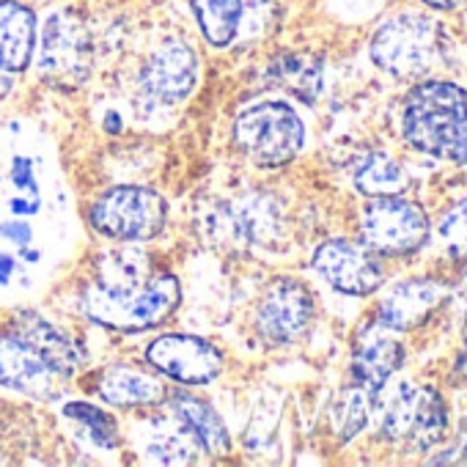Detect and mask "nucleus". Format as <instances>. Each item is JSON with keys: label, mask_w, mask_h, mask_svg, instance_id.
Returning <instances> with one entry per match:
<instances>
[{"label": "nucleus", "mask_w": 467, "mask_h": 467, "mask_svg": "<svg viewBox=\"0 0 467 467\" xmlns=\"http://www.w3.org/2000/svg\"><path fill=\"white\" fill-rule=\"evenodd\" d=\"M267 78L273 86L286 88L303 105H314L325 86V64L308 53H284L270 61Z\"/></svg>", "instance_id": "nucleus-22"}, {"label": "nucleus", "mask_w": 467, "mask_h": 467, "mask_svg": "<svg viewBox=\"0 0 467 467\" xmlns=\"http://www.w3.org/2000/svg\"><path fill=\"white\" fill-rule=\"evenodd\" d=\"M146 451L151 453V459H157L162 464H190V462H195L198 445L195 442H187L184 437L160 434Z\"/></svg>", "instance_id": "nucleus-28"}, {"label": "nucleus", "mask_w": 467, "mask_h": 467, "mask_svg": "<svg viewBox=\"0 0 467 467\" xmlns=\"http://www.w3.org/2000/svg\"><path fill=\"white\" fill-rule=\"evenodd\" d=\"M317 300L308 284L295 275H275L259 295L254 308V327L270 347L297 344L314 325Z\"/></svg>", "instance_id": "nucleus-10"}, {"label": "nucleus", "mask_w": 467, "mask_h": 467, "mask_svg": "<svg viewBox=\"0 0 467 467\" xmlns=\"http://www.w3.org/2000/svg\"><path fill=\"white\" fill-rule=\"evenodd\" d=\"M15 270H17V262H15V256H9V254H0V284H9V278L15 275Z\"/></svg>", "instance_id": "nucleus-32"}, {"label": "nucleus", "mask_w": 467, "mask_h": 467, "mask_svg": "<svg viewBox=\"0 0 467 467\" xmlns=\"http://www.w3.org/2000/svg\"><path fill=\"white\" fill-rule=\"evenodd\" d=\"M12 86H15V75H12L9 69L0 67V99H4V97L12 91Z\"/></svg>", "instance_id": "nucleus-33"}, {"label": "nucleus", "mask_w": 467, "mask_h": 467, "mask_svg": "<svg viewBox=\"0 0 467 467\" xmlns=\"http://www.w3.org/2000/svg\"><path fill=\"white\" fill-rule=\"evenodd\" d=\"M190 12L203 42L214 50H225L243 34L248 0H190Z\"/></svg>", "instance_id": "nucleus-21"}, {"label": "nucleus", "mask_w": 467, "mask_h": 467, "mask_svg": "<svg viewBox=\"0 0 467 467\" xmlns=\"http://www.w3.org/2000/svg\"><path fill=\"white\" fill-rule=\"evenodd\" d=\"M429 217L420 203L388 195L371 198L360 214V243L379 259H404L429 243Z\"/></svg>", "instance_id": "nucleus-7"}, {"label": "nucleus", "mask_w": 467, "mask_h": 467, "mask_svg": "<svg viewBox=\"0 0 467 467\" xmlns=\"http://www.w3.org/2000/svg\"><path fill=\"white\" fill-rule=\"evenodd\" d=\"M91 34L86 23L72 12H53L36 36L39 75L61 88H75L91 75Z\"/></svg>", "instance_id": "nucleus-9"}, {"label": "nucleus", "mask_w": 467, "mask_h": 467, "mask_svg": "<svg viewBox=\"0 0 467 467\" xmlns=\"http://www.w3.org/2000/svg\"><path fill=\"white\" fill-rule=\"evenodd\" d=\"M401 138L434 160L467 165V91L448 80H423L401 105Z\"/></svg>", "instance_id": "nucleus-1"}, {"label": "nucleus", "mask_w": 467, "mask_h": 467, "mask_svg": "<svg viewBox=\"0 0 467 467\" xmlns=\"http://www.w3.org/2000/svg\"><path fill=\"white\" fill-rule=\"evenodd\" d=\"M426 6H431V9H440V12H448V9H456V6H462L464 0H423Z\"/></svg>", "instance_id": "nucleus-34"}, {"label": "nucleus", "mask_w": 467, "mask_h": 467, "mask_svg": "<svg viewBox=\"0 0 467 467\" xmlns=\"http://www.w3.org/2000/svg\"><path fill=\"white\" fill-rule=\"evenodd\" d=\"M453 374H456V379H467V314H464V330H462V352L456 358Z\"/></svg>", "instance_id": "nucleus-31"}, {"label": "nucleus", "mask_w": 467, "mask_h": 467, "mask_svg": "<svg viewBox=\"0 0 467 467\" xmlns=\"http://www.w3.org/2000/svg\"><path fill=\"white\" fill-rule=\"evenodd\" d=\"M462 297L467 300V275H464V281H462Z\"/></svg>", "instance_id": "nucleus-36"}, {"label": "nucleus", "mask_w": 467, "mask_h": 467, "mask_svg": "<svg viewBox=\"0 0 467 467\" xmlns=\"http://www.w3.org/2000/svg\"><path fill=\"white\" fill-rule=\"evenodd\" d=\"M448 434V404L440 390L429 385L401 382L390 396L382 420L379 437L388 442H404L415 451H429L442 442Z\"/></svg>", "instance_id": "nucleus-8"}, {"label": "nucleus", "mask_w": 467, "mask_h": 467, "mask_svg": "<svg viewBox=\"0 0 467 467\" xmlns=\"http://www.w3.org/2000/svg\"><path fill=\"white\" fill-rule=\"evenodd\" d=\"M168 203L165 198L140 184H119L99 192L88 206V225L113 243H151L165 231Z\"/></svg>", "instance_id": "nucleus-6"}, {"label": "nucleus", "mask_w": 467, "mask_h": 467, "mask_svg": "<svg viewBox=\"0 0 467 467\" xmlns=\"http://www.w3.org/2000/svg\"><path fill=\"white\" fill-rule=\"evenodd\" d=\"M94 393L116 410H151L165 404L168 385L154 368L110 363L97 374Z\"/></svg>", "instance_id": "nucleus-15"}, {"label": "nucleus", "mask_w": 467, "mask_h": 467, "mask_svg": "<svg viewBox=\"0 0 467 467\" xmlns=\"http://www.w3.org/2000/svg\"><path fill=\"white\" fill-rule=\"evenodd\" d=\"M377 401H379V396H374L371 390H366V388H360L355 382L349 388H344L336 407H333V431H336V437L341 442L355 440L366 429Z\"/></svg>", "instance_id": "nucleus-24"}, {"label": "nucleus", "mask_w": 467, "mask_h": 467, "mask_svg": "<svg viewBox=\"0 0 467 467\" xmlns=\"http://www.w3.org/2000/svg\"><path fill=\"white\" fill-rule=\"evenodd\" d=\"M355 190L366 198H388L401 195L410 187V176L399 160L385 151H368L355 168Z\"/></svg>", "instance_id": "nucleus-23"}, {"label": "nucleus", "mask_w": 467, "mask_h": 467, "mask_svg": "<svg viewBox=\"0 0 467 467\" xmlns=\"http://www.w3.org/2000/svg\"><path fill=\"white\" fill-rule=\"evenodd\" d=\"M12 333L34 347L61 379L75 377L86 366V349L64 327L36 311H20L12 319Z\"/></svg>", "instance_id": "nucleus-17"}, {"label": "nucleus", "mask_w": 467, "mask_h": 467, "mask_svg": "<svg viewBox=\"0 0 467 467\" xmlns=\"http://www.w3.org/2000/svg\"><path fill=\"white\" fill-rule=\"evenodd\" d=\"M0 237H4L6 243H12V245H17V248L34 245V231L23 217H12L6 223H0Z\"/></svg>", "instance_id": "nucleus-29"}, {"label": "nucleus", "mask_w": 467, "mask_h": 467, "mask_svg": "<svg viewBox=\"0 0 467 467\" xmlns=\"http://www.w3.org/2000/svg\"><path fill=\"white\" fill-rule=\"evenodd\" d=\"M456 453H459V456H456V459H459V462H464V464H467V440H464V442H462V448H459V451H456Z\"/></svg>", "instance_id": "nucleus-35"}, {"label": "nucleus", "mask_w": 467, "mask_h": 467, "mask_svg": "<svg viewBox=\"0 0 467 467\" xmlns=\"http://www.w3.org/2000/svg\"><path fill=\"white\" fill-rule=\"evenodd\" d=\"M311 270L336 292L349 297H368L385 284V267L363 243L327 240L311 256Z\"/></svg>", "instance_id": "nucleus-13"}, {"label": "nucleus", "mask_w": 467, "mask_h": 467, "mask_svg": "<svg viewBox=\"0 0 467 467\" xmlns=\"http://www.w3.org/2000/svg\"><path fill=\"white\" fill-rule=\"evenodd\" d=\"M201 78V61L195 47L187 39L171 36L162 39L140 69V94L154 105H179L184 102Z\"/></svg>", "instance_id": "nucleus-12"}, {"label": "nucleus", "mask_w": 467, "mask_h": 467, "mask_svg": "<svg viewBox=\"0 0 467 467\" xmlns=\"http://www.w3.org/2000/svg\"><path fill=\"white\" fill-rule=\"evenodd\" d=\"M64 415L75 423H80L91 442H97L99 448H119L121 445V431H119V420L97 407V404H88V401H69L64 404Z\"/></svg>", "instance_id": "nucleus-25"}, {"label": "nucleus", "mask_w": 467, "mask_h": 467, "mask_svg": "<svg viewBox=\"0 0 467 467\" xmlns=\"http://www.w3.org/2000/svg\"><path fill=\"white\" fill-rule=\"evenodd\" d=\"M182 303V284L173 273H154L140 286L91 284L80 297L88 322L116 333H146L165 325Z\"/></svg>", "instance_id": "nucleus-2"}, {"label": "nucleus", "mask_w": 467, "mask_h": 467, "mask_svg": "<svg viewBox=\"0 0 467 467\" xmlns=\"http://www.w3.org/2000/svg\"><path fill=\"white\" fill-rule=\"evenodd\" d=\"M237 151L262 171L286 168L306 146V124L300 113L281 99L248 105L231 127Z\"/></svg>", "instance_id": "nucleus-4"}, {"label": "nucleus", "mask_w": 467, "mask_h": 467, "mask_svg": "<svg viewBox=\"0 0 467 467\" xmlns=\"http://www.w3.org/2000/svg\"><path fill=\"white\" fill-rule=\"evenodd\" d=\"M39 20L23 0H0V67L12 75L34 64Z\"/></svg>", "instance_id": "nucleus-20"}, {"label": "nucleus", "mask_w": 467, "mask_h": 467, "mask_svg": "<svg viewBox=\"0 0 467 467\" xmlns=\"http://www.w3.org/2000/svg\"><path fill=\"white\" fill-rule=\"evenodd\" d=\"M440 23L420 12H401L388 17L368 42V56L379 72L393 80H418L440 58Z\"/></svg>", "instance_id": "nucleus-5"}, {"label": "nucleus", "mask_w": 467, "mask_h": 467, "mask_svg": "<svg viewBox=\"0 0 467 467\" xmlns=\"http://www.w3.org/2000/svg\"><path fill=\"white\" fill-rule=\"evenodd\" d=\"M437 248L451 265L467 262V198L445 212L437 225Z\"/></svg>", "instance_id": "nucleus-27"}, {"label": "nucleus", "mask_w": 467, "mask_h": 467, "mask_svg": "<svg viewBox=\"0 0 467 467\" xmlns=\"http://www.w3.org/2000/svg\"><path fill=\"white\" fill-rule=\"evenodd\" d=\"M165 404L184 429V434L198 445V451H203L209 459H223L231 453V431L223 415L206 399L190 390H168Z\"/></svg>", "instance_id": "nucleus-19"}, {"label": "nucleus", "mask_w": 467, "mask_h": 467, "mask_svg": "<svg viewBox=\"0 0 467 467\" xmlns=\"http://www.w3.org/2000/svg\"><path fill=\"white\" fill-rule=\"evenodd\" d=\"M448 295L451 289L437 278H407L385 292L374 322L393 333L415 330L448 300Z\"/></svg>", "instance_id": "nucleus-14"}, {"label": "nucleus", "mask_w": 467, "mask_h": 467, "mask_svg": "<svg viewBox=\"0 0 467 467\" xmlns=\"http://www.w3.org/2000/svg\"><path fill=\"white\" fill-rule=\"evenodd\" d=\"M333 9L349 20H363L379 9V0H333Z\"/></svg>", "instance_id": "nucleus-30"}, {"label": "nucleus", "mask_w": 467, "mask_h": 467, "mask_svg": "<svg viewBox=\"0 0 467 467\" xmlns=\"http://www.w3.org/2000/svg\"><path fill=\"white\" fill-rule=\"evenodd\" d=\"M146 363L176 385L201 388L225 371V352L192 333H165L149 341Z\"/></svg>", "instance_id": "nucleus-11"}, {"label": "nucleus", "mask_w": 467, "mask_h": 467, "mask_svg": "<svg viewBox=\"0 0 467 467\" xmlns=\"http://www.w3.org/2000/svg\"><path fill=\"white\" fill-rule=\"evenodd\" d=\"M9 182L15 187V195L9 198V209L15 217H26V214H36L42 206V184L36 176V168L28 157H15L12 160V171H9Z\"/></svg>", "instance_id": "nucleus-26"}, {"label": "nucleus", "mask_w": 467, "mask_h": 467, "mask_svg": "<svg viewBox=\"0 0 467 467\" xmlns=\"http://www.w3.org/2000/svg\"><path fill=\"white\" fill-rule=\"evenodd\" d=\"M203 237L225 251H273L286 240V212L273 192H243L203 214Z\"/></svg>", "instance_id": "nucleus-3"}, {"label": "nucleus", "mask_w": 467, "mask_h": 467, "mask_svg": "<svg viewBox=\"0 0 467 467\" xmlns=\"http://www.w3.org/2000/svg\"><path fill=\"white\" fill-rule=\"evenodd\" d=\"M61 377L45 363V358L23 338L0 336V388H9L36 399H53Z\"/></svg>", "instance_id": "nucleus-18"}, {"label": "nucleus", "mask_w": 467, "mask_h": 467, "mask_svg": "<svg viewBox=\"0 0 467 467\" xmlns=\"http://www.w3.org/2000/svg\"><path fill=\"white\" fill-rule=\"evenodd\" d=\"M404 355V344L393 336V330L371 322L360 330L352 349V382L371 390L374 396H382L390 377L401 368Z\"/></svg>", "instance_id": "nucleus-16"}]
</instances>
